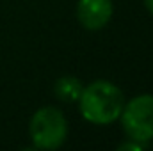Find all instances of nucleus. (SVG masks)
Masks as SVG:
<instances>
[{
    "label": "nucleus",
    "instance_id": "nucleus-1",
    "mask_svg": "<svg viewBox=\"0 0 153 151\" xmlns=\"http://www.w3.org/2000/svg\"><path fill=\"white\" fill-rule=\"evenodd\" d=\"M125 107L123 91L111 80H94L84 85L78 98L82 117L96 126H109L116 123Z\"/></svg>",
    "mask_w": 153,
    "mask_h": 151
},
{
    "label": "nucleus",
    "instance_id": "nucleus-2",
    "mask_svg": "<svg viewBox=\"0 0 153 151\" xmlns=\"http://www.w3.org/2000/svg\"><path fill=\"white\" fill-rule=\"evenodd\" d=\"M29 137L36 150H59L68 139L66 115L57 107H41L32 114L29 123Z\"/></svg>",
    "mask_w": 153,
    "mask_h": 151
},
{
    "label": "nucleus",
    "instance_id": "nucleus-3",
    "mask_svg": "<svg viewBox=\"0 0 153 151\" xmlns=\"http://www.w3.org/2000/svg\"><path fill=\"white\" fill-rule=\"evenodd\" d=\"M119 121L128 139L153 141V94H137L125 101Z\"/></svg>",
    "mask_w": 153,
    "mask_h": 151
},
{
    "label": "nucleus",
    "instance_id": "nucleus-4",
    "mask_svg": "<svg viewBox=\"0 0 153 151\" xmlns=\"http://www.w3.org/2000/svg\"><path fill=\"white\" fill-rule=\"evenodd\" d=\"M75 14L85 30H102L114 14L112 0H76Z\"/></svg>",
    "mask_w": 153,
    "mask_h": 151
},
{
    "label": "nucleus",
    "instance_id": "nucleus-5",
    "mask_svg": "<svg viewBox=\"0 0 153 151\" xmlns=\"http://www.w3.org/2000/svg\"><path fill=\"white\" fill-rule=\"evenodd\" d=\"M84 84L80 82V78L73 75H64L59 76L53 84V94L59 101L64 103H76L80 94H82Z\"/></svg>",
    "mask_w": 153,
    "mask_h": 151
},
{
    "label": "nucleus",
    "instance_id": "nucleus-6",
    "mask_svg": "<svg viewBox=\"0 0 153 151\" xmlns=\"http://www.w3.org/2000/svg\"><path fill=\"white\" fill-rule=\"evenodd\" d=\"M146 148H148V142H141V141L126 137V141L117 146V151H143V150H146Z\"/></svg>",
    "mask_w": 153,
    "mask_h": 151
},
{
    "label": "nucleus",
    "instance_id": "nucleus-7",
    "mask_svg": "<svg viewBox=\"0 0 153 151\" xmlns=\"http://www.w3.org/2000/svg\"><path fill=\"white\" fill-rule=\"evenodd\" d=\"M144 2V7L148 9V13L153 16V0H143Z\"/></svg>",
    "mask_w": 153,
    "mask_h": 151
}]
</instances>
